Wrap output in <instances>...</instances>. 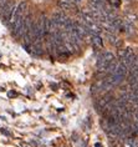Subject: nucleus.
Segmentation results:
<instances>
[{
	"label": "nucleus",
	"mask_w": 138,
	"mask_h": 147,
	"mask_svg": "<svg viewBox=\"0 0 138 147\" xmlns=\"http://www.w3.org/2000/svg\"><path fill=\"white\" fill-rule=\"evenodd\" d=\"M15 6H16V4L14 0H8L6 4L0 9V15L3 18V21H4L6 25H9V26H10V23H11V18H13Z\"/></svg>",
	"instance_id": "1"
},
{
	"label": "nucleus",
	"mask_w": 138,
	"mask_h": 147,
	"mask_svg": "<svg viewBox=\"0 0 138 147\" xmlns=\"http://www.w3.org/2000/svg\"><path fill=\"white\" fill-rule=\"evenodd\" d=\"M27 9V3L26 1H20L19 4H16L15 9H14V14H13V18H11V23H10V25H11L14 21L19 20L21 19L23 16H25V11H26Z\"/></svg>",
	"instance_id": "2"
},
{
	"label": "nucleus",
	"mask_w": 138,
	"mask_h": 147,
	"mask_svg": "<svg viewBox=\"0 0 138 147\" xmlns=\"http://www.w3.org/2000/svg\"><path fill=\"white\" fill-rule=\"evenodd\" d=\"M91 39H92V47L96 51H100L101 49H102L103 40H102V38H101V35H92Z\"/></svg>",
	"instance_id": "3"
},
{
	"label": "nucleus",
	"mask_w": 138,
	"mask_h": 147,
	"mask_svg": "<svg viewBox=\"0 0 138 147\" xmlns=\"http://www.w3.org/2000/svg\"><path fill=\"white\" fill-rule=\"evenodd\" d=\"M57 6L61 9V10H71L74 9L75 4L70 0H60L59 3H57Z\"/></svg>",
	"instance_id": "4"
},
{
	"label": "nucleus",
	"mask_w": 138,
	"mask_h": 147,
	"mask_svg": "<svg viewBox=\"0 0 138 147\" xmlns=\"http://www.w3.org/2000/svg\"><path fill=\"white\" fill-rule=\"evenodd\" d=\"M123 147H138V141L136 138L127 137L123 140Z\"/></svg>",
	"instance_id": "5"
},
{
	"label": "nucleus",
	"mask_w": 138,
	"mask_h": 147,
	"mask_svg": "<svg viewBox=\"0 0 138 147\" xmlns=\"http://www.w3.org/2000/svg\"><path fill=\"white\" fill-rule=\"evenodd\" d=\"M98 57H101L102 60H105L106 62H111L112 60H115V55L111 53V51H103L102 54L98 55Z\"/></svg>",
	"instance_id": "6"
},
{
	"label": "nucleus",
	"mask_w": 138,
	"mask_h": 147,
	"mask_svg": "<svg viewBox=\"0 0 138 147\" xmlns=\"http://www.w3.org/2000/svg\"><path fill=\"white\" fill-rule=\"evenodd\" d=\"M126 20L129 21V23H132V24H134L137 21V15L136 14H132V13H127L126 14Z\"/></svg>",
	"instance_id": "7"
},
{
	"label": "nucleus",
	"mask_w": 138,
	"mask_h": 147,
	"mask_svg": "<svg viewBox=\"0 0 138 147\" xmlns=\"http://www.w3.org/2000/svg\"><path fill=\"white\" fill-rule=\"evenodd\" d=\"M70 1H72L74 4H78V3H81L82 0H70Z\"/></svg>",
	"instance_id": "8"
},
{
	"label": "nucleus",
	"mask_w": 138,
	"mask_h": 147,
	"mask_svg": "<svg viewBox=\"0 0 138 147\" xmlns=\"http://www.w3.org/2000/svg\"><path fill=\"white\" fill-rule=\"evenodd\" d=\"M96 147H102V145L101 143H96Z\"/></svg>",
	"instance_id": "9"
}]
</instances>
